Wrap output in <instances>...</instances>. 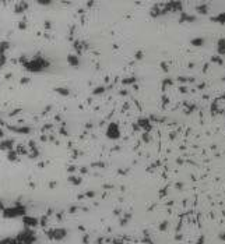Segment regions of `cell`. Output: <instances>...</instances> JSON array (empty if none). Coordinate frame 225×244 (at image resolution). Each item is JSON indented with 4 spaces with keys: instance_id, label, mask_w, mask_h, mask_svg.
I'll use <instances>...</instances> for the list:
<instances>
[{
    "instance_id": "1",
    "label": "cell",
    "mask_w": 225,
    "mask_h": 244,
    "mask_svg": "<svg viewBox=\"0 0 225 244\" xmlns=\"http://www.w3.org/2000/svg\"><path fill=\"white\" fill-rule=\"evenodd\" d=\"M106 137L109 140H117L120 137V128L117 126V123H111L106 128Z\"/></svg>"
}]
</instances>
